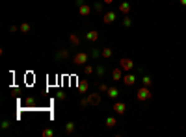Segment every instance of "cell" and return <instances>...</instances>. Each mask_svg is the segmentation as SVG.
Segmentation results:
<instances>
[{
	"label": "cell",
	"instance_id": "obj_1",
	"mask_svg": "<svg viewBox=\"0 0 186 137\" xmlns=\"http://www.w3.org/2000/svg\"><path fill=\"white\" fill-rule=\"evenodd\" d=\"M88 54L86 52H76L75 54V58H73V65H76V67H84L86 63H88Z\"/></svg>",
	"mask_w": 186,
	"mask_h": 137
},
{
	"label": "cell",
	"instance_id": "obj_2",
	"mask_svg": "<svg viewBox=\"0 0 186 137\" xmlns=\"http://www.w3.org/2000/svg\"><path fill=\"white\" fill-rule=\"evenodd\" d=\"M153 96V93H151V89L149 87H142V89H138V93H136V98L140 100V102H145V100H149Z\"/></svg>",
	"mask_w": 186,
	"mask_h": 137
},
{
	"label": "cell",
	"instance_id": "obj_3",
	"mask_svg": "<svg viewBox=\"0 0 186 137\" xmlns=\"http://www.w3.org/2000/svg\"><path fill=\"white\" fill-rule=\"evenodd\" d=\"M119 67H121L125 72H130V71L134 69V61H132L130 58H121V59H119Z\"/></svg>",
	"mask_w": 186,
	"mask_h": 137
},
{
	"label": "cell",
	"instance_id": "obj_4",
	"mask_svg": "<svg viewBox=\"0 0 186 137\" xmlns=\"http://www.w3.org/2000/svg\"><path fill=\"white\" fill-rule=\"evenodd\" d=\"M121 82H123V83H125L127 87H132V85L136 83V76H134L132 72H127V74L123 76V80H121Z\"/></svg>",
	"mask_w": 186,
	"mask_h": 137
},
{
	"label": "cell",
	"instance_id": "obj_5",
	"mask_svg": "<svg viewBox=\"0 0 186 137\" xmlns=\"http://www.w3.org/2000/svg\"><path fill=\"white\" fill-rule=\"evenodd\" d=\"M88 102H89V106H99V104H101V93H91V95H88Z\"/></svg>",
	"mask_w": 186,
	"mask_h": 137
},
{
	"label": "cell",
	"instance_id": "obj_6",
	"mask_svg": "<svg viewBox=\"0 0 186 137\" xmlns=\"http://www.w3.org/2000/svg\"><path fill=\"white\" fill-rule=\"evenodd\" d=\"M123 72H125V71H123L121 67H116V69L112 71V78H114L116 82H121V80H123V76H125Z\"/></svg>",
	"mask_w": 186,
	"mask_h": 137
},
{
	"label": "cell",
	"instance_id": "obj_7",
	"mask_svg": "<svg viewBox=\"0 0 186 137\" xmlns=\"http://www.w3.org/2000/svg\"><path fill=\"white\" fill-rule=\"evenodd\" d=\"M112 109H114V113H116V115H123V113L127 111V106H125L123 102H116Z\"/></svg>",
	"mask_w": 186,
	"mask_h": 137
},
{
	"label": "cell",
	"instance_id": "obj_8",
	"mask_svg": "<svg viewBox=\"0 0 186 137\" xmlns=\"http://www.w3.org/2000/svg\"><path fill=\"white\" fill-rule=\"evenodd\" d=\"M91 11H93V7H91V6H88V4H82V6H78V13H80L82 17H88Z\"/></svg>",
	"mask_w": 186,
	"mask_h": 137
},
{
	"label": "cell",
	"instance_id": "obj_9",
	"mask_svg": "<svg viewBox=\"0 0 186 137\" xmlns=\"http://www.w3.org/2000/svg\"><path fill=\"white\" fill-rule=\"evenodd\" d=\"M86 39H88L89 43H95V41H99V32H97V30H89V32L86 33Z\"/></svg>",
	"mask_w": 186,
	"mask_h": 137
},
{
	"label": "cell",
	"instance_id": "obj_10",
	"mask_svg": "<svg viewBox=\"0 0 186 137\" xmlns=\"http://www.w3.org/2000/svg\"><path fill=\"white\" fill-rule=\"evenodd\" d=\"M102 20H104V24H112V22L116 20V13H114V11H108V13H104Z\"/></svg>",
	"mask_w": 186,
	"mask_h": 137
},
{
	"label": "cell",
	"instance_id": "obj_11",
	"mask_svg": "<svg viewBox=\"0 0 186 137\" xmlns=\"http://www.w3.org/2000/svg\"><path fill=\"white\" fill-rule=\"evenodd\" d=\"M89 89V82L88 80H78V91L80 93H86Z\"/></svg>",
	"mask_w": 186,
	"mask_h": 137
},
{
	"label": "cell",
	"instance_id": "obj_12",
	"mask_svg": "<svg viewBox=\"0 0 186 137\" xmlns=\"http://www.w3.org/2000/svg\"><path fill=\"white\" fill-rule=\"evenodd\" d=\"M106 96H108V98H112V100H114V98H117V96H119V91H117V87H108V91H106Z\"/></svg>",
	"mask_w": 186,
	"mask_h": 137
},
{
	"label": "cell",
	"instance_id": "obj_13",
	"mask_svg": "<svg viewBox=\"0 0 186 137\" xmlns=\"http://www.w3.org/2000/svg\"><path fill=\"white\" fill-rule=\"evenodd\" d=\"M119 11H121L123 15H129V13H130V4H129V2H121V4H119Z\"/></svg>",
	"mask_w": 186,
	"mask_h": 137
},
{
	"label": "cell",
	"instance_id": "obj_14",
	"mask_svg": "<svg viewBox=\"0 0 186 137\" xmlns=\"http://www.w3.org/2000/svg\"><path fill=\"white\" fill-rule=\"evenodd\" d=\"M112 54H114V52H112V48H108V46H104V48L101 50V58H104V59H110Z\"/></svg>",
	"mask_w": 186,
	"mask_h": 137
},
{
	"label": "cell",
	"instance_id": "obj_15",
	"mask_svg": "<svg viewBox=\"0 0 186 137\" xmlns=\"http://www.w3.org/2000/svg\"><path fill=\"white\" fill-rule=\"evenodd\" d=\"M104 126H106V128H116V126H117V119H116V117H108L106 122H104Z\"/></svg>",
	"mask_w": 186,
	"mask_h": 137
},
{
	"label": "cell",
	"instance_id": "obj_16",
	"mask_svg": "<svg viewBox=\"0 0 186 137\" xmlns=\"http://www.w3.org/2000/svg\"><path fill=\"white\" fill-rule=\"evenodd\" d=\"M69 41H71L73 46H80V37H78L76 33H71V35H69Z\"/></svg>",
	"mask_w": 186,
	"mask_h": 137
},
{
	"label": "cell",
	"instance_id": "obj_17",
	"mask_svg": "<svg viewBox=\"0 0 186 137\" xmlns=\"http://www.w3.org/2000/svg\"><path fill=\"white\" fill-rule=\"evenodd\" d=\"M56 58H58V59H65V58H69V50H65V48H60V50L56 52Z\"/></svg>",
	"mask_w": 186,
	"mask_h": 137
},
{
	"label": "cell",
	"instance_id": "obj_18",
	"mask_svg": "<svg viewBox=\"0 0 186 137\" xmlns=\"http://www.w3.org/2000/svg\"><path fill=\"white\" fill-rule=\"evenodd\" d=\"M102 7H104V2H97V4H93V11H95V13H102Z\"/></svg>",
	"mask_w": 186,
	"mask_h": 137
},
{
	"label": "cell",
	"instance_id": "obj_19",
	"mask_svg": "<svg viewBox=\"0 0 186 137\" xmlns=\"http://www.w3.org/2000/svg\"><path fill=\"white\" fill-rule=\"evenodd\" d=\"M73 132H75V122H67V124H65V134L71 135Z\"/></svg>",
	"mask_w": 186,
	"mask_h": 137
},
{
	"label": "cell",
	"instance_id": "obj_20",
	"mask_svg": "<svg viewBox=\"0 0 186 137\" xmlns=\"http://www.w3.org/2000/svg\"><path fill=\"white\" fill-rule=\"evenodd\" d=\"M30 30H32V26H30L28 22H22V24H20V32H22V33H28Z\"/></svg>",
	"mask_w": 186,
	"mask_h": 137
},
{
	"label": "cell",
	"instance_id": "obj_21",
	"mask_svg": "<svg viewBox=\"0 0 186 137\" xmlns=\"http://www.w3.org/2000/svg\"><path fill=\"white\" fill-rule=\"evenodd\" d=\"M142 83H143L145 87H151V83H153V80H151V76H143V78H142Z\"/></svg>",
	"mask_w": 186,
	"mask_h": 137
},
{
	"label": "cell",
	"instance_id": "obj_22",
	"mask_svg": "<svg viewBox=\"0 0 186 137\" xmlns=\"http://www.w3.org/2000/svg\"><path fill=\"white\" fill-rule=\"evenodd\" d=\"M84 72L89 76V74H93V72H95V67H91V65H84Z\"/></svg>",
	"mask_w": 186,
	"mask_h": 137
},
{
	"label": "cell",
	"instance_id": "obj_23",
	"mask_svg": "<svg viewBox=\"0 0 186 137\" xmlns=\"http://www.w3.org/2000/svg\"><path fill=\"white\" fill-rule=\"evenodd\" d=\"M41 135H43V137H54V132H52L50 128H45V130L41 132Z\"/></svg>",
	"mask_w": 186,
	"mask_h": 137
},
{
	"label": "cell",
	"instance_id": "obj_24",
	"mask_svg": "<svg viewBox=\"0 0 186 137\" xmlns=\"http://www.w3.org/2000/svg\"><path fill=\"white\" fill-rule=\"evenodd\" d=\"M108 87H110V85H106V83L99 82V93H106V91H108Z\"/></svg>",
	"mask_w": 186,
	"mask_h": 137
},
{
	"label": "cell",
	"instance_id": "obj_25",
	"mask_svg": "<svg viewBox=\"0 0 186 137\" xmlns=\"http://www.w3.org/2000/svg\"><path fill=\"white\" fill-rule=\"evenodd\" d=\"M35 104V100H34V96H28L26 100H24V106H28V108H32Z\"/></svg>",
	"mask_w": 186,
	"mask_h": 137
},
{
	"label": "cell",
	"instance_id": "obj_26",
	"mask_svg": "<svg viewBox=\"0 0 186 137\" xmlns=\"http://www.w3.org/2000/svg\"><path fill=\"white\" fill-rule=\"evenodd\" d=\"M130 24H132V20H130V17H129V15H125V19H123V26H125V28H129Z\"/></svg>",
	"mask_w": 186,
	"mask_h": 137
},
{
	"label": "cell",
	"instance_id": "obj_27",
	"mask_svg": "<svg viewBox=\"0 0 186 137\" xmlns=\"http://www.w3.org/2000/svg\"><path fill=\"white\" fill-rule=\"evenodd\" d=\"M95 72H97V74H99V78H102V74H104V72H106V71H104V67H101V65H99V67H97V69H95Z\"/></svg>",
	"mask_w": 186,
	"mask_h": 137
},
{
	"label": "cell",
	"instance_id": "obj_28",
	"mask_svg": "<svg viewBox=\"0 0 186 137\" xmlns=\"http://www.w3.org/2000/svg\"><path fill=\"white\" fill-rule=\"evenodd\" d=\"M19 30H20V26H15V24L9 26V32H11V33H15V32H19Z\"/></svg>",
	"mask_w": 186,
	"mask_h": 137
},
{
	"label": "cell",
	"instance_id": "obj_29",
	"mask_svg": "<svg viewBox=\"0 0 186 137\" xmlns=\"http://www.w3.org/2000/svg\"><path fill=\"white\" fill-rule=\"evenodd\" d=\"M80 106H84V108H86V106H89V102H88V96H84V98L80 100Z\"/></svg>",
	"mask_w": 186,
	"mask_h": 137
},
{
	"label": "cell",
	"instance_id": "obj_30",
	"mask_svg": "<svg viewBox=\"0 0 186 137\" xmlns=\"http://www.w3.org/2000/svg\"><path fill=\"white\" fill-rule=\"evenodd\" d=\"M91 56H93V58H99V56H101V50H97V48H93V52H91Z\"/></svg>",
	"mask_w": 186,
	"mask_h": 137
},
{
	"label": "cell",
	"instance_id": "obj_31",
	"mask_svg": "<svg viewBox=\"0 0 186 137\" xmlns=\"http://www.w3.org/2000/svg\"><path fill=\"white\" fill-rule=\"evenodd\" d=\"M2 128L7 130V128H9V121H4V122H2Z\"/></svg>",
	"mask_w": 186,
	"mask_h": 137
},
{
	"label": "cell",
	"instance_id": "obj_32",
	"mask_svg": "<svg viewBox=\"0 0 186 137\" xmlns=\"http://www.w3.org/2000/svg\"><path fill=\"white\" fill-rule=\"evenodd\" d=\"M58 98H60V100H65V95H63V93L60 91V93H58Z\"/></svg>",
	"mask_w": 186,
	"mask_h": 137
},
{
	"label": "cell",
	"instance_id": "obj_33",
	"mask_svg": "<svg viewBox=\"0 0 186 137\" xmlns=\"http://www.w3.org/2000/svg\"><path fill=\"white\" fill-rule=\"evenodd\" d=\"M102 2H104V4H112L114 0H102Z\"/></svg>",
	"mask_w": 186,
	"mask_h": 137
},
{
	"label": "cell",
	"instance_id": "obj_34",
	"mask_svg": "<svg viewBox=\"0 0 186 137\" xmlns=\"http://www.w3.org/2000/svg\"><path fill=\"white\" fill-rule=\"evenodd\" d=\"M181 2V6H186V0H179Z\"/></svg>",
	"mask_w": 186,
	"mask_h": 137
}]
</instances>
